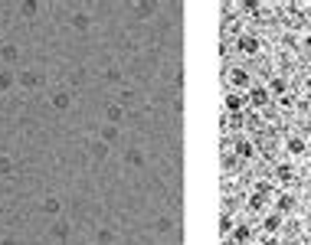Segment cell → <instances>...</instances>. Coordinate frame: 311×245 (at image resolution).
<instances>
[{"label":"cell","mask_w":311,"mask_h":245,"mask_svg":"<svg viewBox=\"0 0 311 245\" xmlns=\"http://www.w3.org/2000/svg\"><path fill=\"white\" fill-rule=\"evenodd\" d=\"M288 147H291V154H301V150H304V144H301V140H291Z\"/></svg>","instance_id":"1"}]
</instances>
